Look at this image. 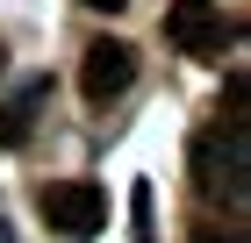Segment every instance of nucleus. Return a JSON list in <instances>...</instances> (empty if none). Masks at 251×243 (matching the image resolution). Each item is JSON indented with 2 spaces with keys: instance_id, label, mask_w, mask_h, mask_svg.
<instances>
[{
  "instance_id": "obj_5",
  "label": "nucleus",
  "mask_w": 251,
  "mask_h": 243,
  "mask_svg": "<svg viewBox=\"0 0 251 243\" xmlns=\"http://www.w3.org/2000/svg\"><path fill=\"white\" fill-rule=\"evenodd\" d=\"M43 100H50V79H22V86H15V100H0V150L29 143V129H36Z\"/></svg>"
},
{
  "instance_id": "obj_7",
  "label": "nucleus",
  "mask_w": 251,
  "mask_h": 243,
  "mask_svg": "<svg viewBox=\"0 0 251 243\" xmlns=\"http://www.w3.org/2000/svg\"><path fill=\"white\" fill-rule=\"evenodd\" d=\"M129 207H136V243H158V236H151V186H136Z\"/></svg>"
},
{
  "instance_id": "obj_3",
  "label": "nucleus",
  "mask_w": 251,
  "mask_h": 243,
  "mask_svg": "<svg viewBox=\"0 0 251 243\" xmlns=\"http://www.w3.org/2000/svg\"><path fill=\"white\" fill-rule=\"evenodd\" d=\"M129 79H136V50L122 36L86 43V57H79V93L94 100V108H108L115 93H129Z\"/></svg>"
},
{
  "instance_id": "obj_6",
  "label": "nucleus",
  "mask_w": 251,
  "mask_h": 243,
  "mask_svg": "<svg viewBox=\"0 0 251 243\" xmlns=\"http://www.w3.org/2000/svg\"><path fill=\"white\" fill-rule=\"evenodd\" d=\"M194 243H244V229H237V222H215V215H208V222H194Z\"/></svg>"
},
{
  "instance_id": "obj_2",
  "label": "nucleus",
  "mask_w": 251,
  "mask_h": 243,
  "mask_svg": "<svg viewBox=\"0 0 251 243\" xmlns=\"http://www.w3.org/2000/svg\"><path fill=\"white\" fill-rule=\"evenodd\" d=\"M36 215H43V229L86 243L100 222H108V200H100L94 179H50V186H36Z\"/></svg>"
},
{
  "instance_id": "obj_1",
  "label": "nucleus",
  "mask_w": 251,
  "mask_h": 243,
  "mask_svg": "<svg viewBox=\"0 0 251 243\" xmlns=\"http://www.w3.org/2000/svg\"><path fill=\"white\" fill-rule=\"evenodd\" d=\"M194 186L208 193V200H230L244 207V114H223L208 129L194 136Z\"/></svg>"
},
{
  "instance_id": "obj_9",
  "label": "nucleus",
  "mask_w": 251,
  "mask_h": 243,
  "mask_svg": "<svg viewBox=\"0 0 251 243\" xmlns=\"http://www.w3.org/2000/svg\"><path fill=\"white\" fill-rule=\"evenodd\" d=\"M0 72H7V43H0Z\"/></svg>"
},
{
  "instance_id": "obj_4",
  "label": "nucleus",
  "mask_w": 251,
  "mask_h": 243,
  "mask_svg": "<svg viewBox=\"0 0 251 243\" xmlns=\"http://www.w3.org/2000/svg\"><path fill=\"white\" fill-rule=\"evenodd\" d=\"M165 36L187 57H223V36H230L223 0H173V7H165Z\"/></svg>"
},
{
  "instance_id": "obj_8",
  "label": "nucleus",
  "mask_w": 251,
  "mask_h": 243,
  "mask_svg": "<svg viewBox=\"0 0 251 243\" xmlns=\"http://www.w3.org/2000/svg\"><path fill=\"white\" fill-rule=\"evenodd\" d=\"M79 7H94V15H122L129 0H79Z\"/></svg>"
}]
</instances>
